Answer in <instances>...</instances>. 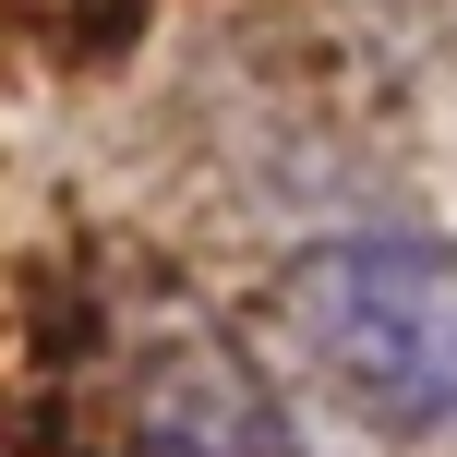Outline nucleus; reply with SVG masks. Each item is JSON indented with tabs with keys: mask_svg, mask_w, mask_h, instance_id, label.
<instances>
[{
	"mask_svg": "<svg viewBox=\"0 0 457 457\" xmlns=\"http://www.w3.org/2000/svg\"><path fill=\"white\" fill-rule=\"evenodd\" d=\"M289 361L373 434L457 421V241L434 228H337L277 277Z\"/></svg>",
	"mask_w": 457,
	"mask_h": 457,
	"instance_id": "f257e3e1",
	"label": "nucleus"
},
{
	"mask_svg": "<svg viewBox=\"0 0 457 457\" xmlns=\"http://www.w3.org/2000/svg\"><path fill=\"white\" fill-rule=\"evenodd\" d=\"M133 457H301V434H289V410H277L265 373H253L217 325H193V337L145 373V397H133Z\"/></svg>",
	"mask_w": 457,
	"mask_h": 457,
	"instance_id": "f03ea898",
	"label": "nucleus"
}]
</instances>
